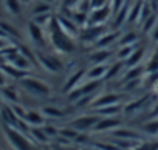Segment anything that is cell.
<instances>
[{
  "instance_id": "1",
  "label": "cell",
  "mask_w": 158,
  "mask_h": 150,
  "mask_svg": "<svg viewBox=\"0 0 158 150\" xmlns=\"http://www.w3.org/2000/svg\"><path fill=\"white\" fill-rule=\"evenodd\" d=\"M47 28H48V34H50V42L56 51L70 53L74 50V43H73L71 36L60 26L57 17H53L50 20V23L47 25Z\"/></svg>"
},
{
  "instance_id": "2",
  "label": "cell",
  "mask_w": 158,
  "mask_h": 150,
  "mask_svg": "<svg viewBox=\"0 0 158 150\" xmlns=\"http://www.w3.org/2000/svg\"><path fill=\"white\" fill-rule=\"evenodd\" d=\"M20 84L28 93H31L34 96H48L51 93V88L45 82L34 79V78H23L20 81Z\"/></svg>"
},
{
  "instance_id": "3",
  "label": "cell",
  "mask_w": 158,
  "mask_h": 150,
  "mask_svg": "<svg viewBox=\"0 0 158 150\" xmlns=\"http://www.w3.org/2000/svg\"><path fill=\"white\" fill-rule=\"evenodd\" d=\"M36 60L39 62V65L47 70L48 73H59L62 70V62L59 59H56L54 56H48V54H42V53H36Z\"/></svg>"
},
{
  "instance_id": "4",
  "label": "cell",
  "mask_w": 158,
  "mask_h": 150,
  "mask_svg": "<svg viewBox=\"0 0 158 150\" xmlns=\"http://www.w3.org/2000/svg\"><path fill=\"white\" fill-rule=\"evenodd\" d=\"M98 85H99V82L98 81H87V84H84V85H77V87H74L71 91H70V99H82L84 98V95H90L92 91H95L96 88H98Z\"/></svg>"
},
{
  "instance_id": "5",
  "label": "cell",
  "mask_w": 158,
  "mask_h": 150,
  "mask_svg": "<svg viewBox=\"0 0 158 150\" xmlns=\"http://www.w3.org/2000/svg\"><path fill=\"white\" fill-rule=\"evenodd\" d=\"M110 13H112L110 5H106V6H101V8H95L93 13H92L90 17H89V22H90L92 25H101L102 22H106V20L109 19Z\"/></svg>"
},
{
  "instance_id": "6",
  "label": "cell",
  "mask_w": 158,
  "mask_h": 150,
  "mask_svg": "<svg viewBox=\"0 0 158 150\" xmlns=\"http://www.w3.org/2000/svg\"><path fill=\"white\" fill-rule=\"evenodd\" d=\"M8 138L14 144V147H17L19 150H33V147L30 145V142L20 133H17L14 130H8Z\"/></svg>"
},
{
  "instance_id": "7",
  "label": "cell",
  "mask_w": 158,
  "mask_h": 150,
  "mask_svg": "<svg viewBox=\"0 0 158 150\" xmlns=\"http://www.w3.org/2000/svg\"><path fill=\"white\" fill-rule=\"evenodd\" d=\"M107 73H109V67L104 63H98V65H93L85 74H87L89 81H98V79L106 78Z\"/></svg>"
},
{
  "instance_id": "8",
  "label": "cell",
  "mask_w": 158,
  "mask_h": 150,
  "mask_svg": "<svg viewBox=\"0 0 158 150\" xmlns=\"http://www.w3.org/2000/svg\"><path fill=\"white\" fill-rule=\"evenodd\" d=\"M28 33H30V37L40 47H45V37H44V31H42V26L34 23V22H30L28 23Z\"/></svg>"
},
{
  "instance_id": "9",
  "label": "cell",
  "mask_w": 158,
  "mask_h": 150,
  "mask_svg": "<svg viewBox=\"0 0 158 150\" xmlns=\"http://www.w3.org/2000/svg\"><path fill=\"white\" fill-rule=\"evenodd\" d=\"M101 34H102V26H99V25H92V26H89V28H85V31H84V42L87 40V42H98L99 40V37H101Z\"/></svg>"
},
{
  "instance_id": "10",
  "label": "cell",
  "mask_w": 158,
  "mask_h": 150,
  "mask_svg": "<svg viewBox=\"0 0 158 150\" xmlns=\"http://www.w3.org/2000/svg\"><path fill=\"white\" fill-rule=\"evenodd\" d=\"M98 122V116H87V118H79L73 122V127L77 130H87L90 127H95Z\"/></svg>"
},
{
  "instance_id": "11",
  "label": "cell",
  "mask_w": 158,
  "mask_h": 150,
  "mask_svg": "<svg viewBox=\"0 0 158 150\" xmlns=\"http://www.w3.org/2000/svg\"><path fill=\"white\" fill-rule=\"evenodd\" d=\"M119 99H121L119 95H115V93H112V95H106V96H101L99 99H96L95 107L104 108V107H109V105H115Z\"/></svg>"
},
{
  "instance_id": "12",
  "label": "cell",
  "mask_w": 158,
  "mask_h": 150,
  "mask_svg": "<svg viewBox=\"0 0 158 150\" xmlns=\"http://www.w3.org/2000/svg\"><path fill=\"white\" fill-rule=\"evenodd\" d=\"M82 76H85V71H82V70H79L74 74H71L67 81V84H65V87H64V91H71L74 87H77V82L82 79Z\"/></svg>"
},
{
  "instance_id": "13",
  "label": "cell",
  "mask_w": 158,
  "mask_h": 150,
  "mask_svg": "<svg viewBox=\"0 0 158 150\" xmlns=\"http://www.w3.org/2000/svg\"><path fill=\"white\" fill-rule=\"evenodd\" d=\"M3 5L13 16H19L22 13V0H3Z\"/></svg>"
},
{
  "instance_id": "14",
  "label": "cell",
  "mask_w": 158,
  "mask_h": 150,
  "mask_svg": "<svg viewBox=\"0 0 158 150\" xmlns=\"http://www.w3.org/2000/svg\"><path fill=\"white\" fill-rule=\"evenodd\" d=\"M119 124L118 119H102V121H98L95 124V130L98 132H102V130H107V128H113Z\"/></svg>"
},
{
  "instance_id": "15",
  "label": "cell",
  "mask_w": 158,
  "mask_h": 150,
  "mask_svg": "<svg viewBox=\"0 0 158 150\" xmlns=\"http://www.w3.org/2000/svg\"><path fill=\"white\" fill-rule=\"evenodd\" d=\"M109 57H110V53H109L107 50H104V51H96V53H92L90 60H92L95 65H98V63H104Z\"/></svg>"
},
{
  "instance_id": "16",
  "label": "cell",
  "mask_w": 158,
  "mask_h": 150,
  "mask_svg": "<svg viewBox=\"0 0 158 150\" xmlns=\"http://www.w3.org/2000/svg\"><path fill=\"white\" fill-rule=\"evenodd\" d=\"M25 118L28 119L30 124H36V125H37V124H42V122H44V118H42L37 111H28V113L25 115Z\"/></svg>"
},
{
  "instance_id": "17",
  "label": "cell",
  "mask_w": 158,
  "mask_h": 150,
  "mask_svg": "<svg viewBox=\"0 0 158 150\" xmlns=\"http://www.w3.org/2000/svg\"><path fill=\"white\" fill-rule=\"evenodd\" d=\"M0 31H3L5 34H10V36H13V37H17V36H19L17 30H14L13 25L5 23V22H0Z\"/></svg>"
},
{
  "instance_id": "18",
  "label": "cell",
  "mask_w": 158,
  "mask_h": 150,
  "mask_svg": "<svg viewBox=\"0 0 158 150\" xmlns=\"http://www.w3.org/2000/svg\"><path fill=\"white\" fill-rule=\"evenodd\" d=\"M133 51H135V45H126V47H123V48L119 50L118 57H119V59H129V57L133 54Z\"/></svg>"
},
{
  "instance_id": "19",
  "label": "cell",
  "mask_w": 158,
  "mask_h": 150,
  "mask_svg": "<svg viewBox=\"0 0 158 150\" xmlns=\"http://www.w3.org/2000/svg\"><path fill=\"white\" fill-rule=\"evenodd\" d=\"M139 57H143V50L133 51V54H132V56L127 59V65H129V67H135V65H138Z\"/></svg>"
},
{
  "instance_id": "20",
  "label": "cell",
  "mask_w": 158,
  "mask_h": 150,
  "mask_svg": "<svg viewBox=\"0 0 158 150\" xmlns=\"http://www.w3.org/2000/svg\"><path fill=\"white\" fill-rule=\"evenodd\" d=\"M48 11H50V5H48L47 2H42V3H39V5L34 8L33 14H34V16H39V14H47Z\"/></svg>"
},
{
  "instance_id": "21",
  "label": "cell",
  "mask_w": 158,
  "mask_h": 150,
  "mask_svg": "<svg viewBox=\"0 0 158 150\" xmlns=\"http://www.w3.org/2000/svg\"><path fill=\"white\" fill-rule=\"evenodd\" d=\"M2 93L8 98V99H11V101H16L17 99V95H16V91H14V88H10V87H3L2 88Z\"/></svg>"
},
{
  "instance_id": "22",
  "label": "cell",
  "mask_w": 158,
  "mask_h": 150,
  "mask_svg": "<svg viewBox=\"0 0 158 150\" xmlns=\"http://www.w3.org/2000/svg\"><path fill=\"white\" fill-rule=\"evenodd\" d=\"M44 113H47L48 116H53V118H60V116H62V111L57 110V108H53V107L44 108Z\"/></svg>"
},
{
  "instance_id": "23",
  "label": "cell",
  "mask_w": 158,
  "mask_h": 150,
  "mask_svg": "<svg viewBox=\"0 0 158 150\" xmlns=\"http://www.w3.org/2000/svg\"><path fill=\"white\" fill-rule=\"evenodd\" d=\"M110 8H112V11H119L121 8H123V5H124V0H110Z\"/></svg>"
},
{
  "instance_id": "24",
  "label": "cell",
  "mask_w": 158,
  "mask_h": 150,
  "mask_svg": "<svg viewBox=\"0 0 158 150\" xmlns=\"http://www.w3.org/2000/svg\"><path fill=\"white\" fill-rule=\"evenodd\" d=\"M116 136H121V138H136L138 135L133 133V132H127V130H119V132H115Z\"/></svg>"
},
{
  "instance_id": "25",
  "label": "cell",
  "mask_w": 158,
  "mask_h": 150,
  "mask_svg": "<svg viewBox=\"0 0 158 150\" xmlns=\"http://www.w3.org/2000/svg\"><path fill=\"white\" fill-rule=\"evenodd\" d=\"M136 39V36L135 34H129V36H126L124 39H121V45L123 47H126V45H133V40Z\"/></svg>"
},
{
  "instance_id": "26",
  "label": "cell",
  "mask_w": 158,
  "mask_h": 150,
  "mask_svg": "<svg viewBox=\"0 0 158 150\" xmlns=\"http://www.w3.org/2000/svg\"><path fill=\"white\" fill-rule=\"evenodd\" d=\"M144 130H146V132H149V133H158V121L147 124V125L144 127Z\"/></svg>"
},
{
  "instance_id": "27",
  "label": "cell",
  "mask_w": 158,
  "mask_h": 150,
  "mask_svg": "<svg viewBox=\"0 0 158 150\" xmlns=\"http://www.w3.org/2000/svg\"><path fill=\"white\" fill-rule=\"evenodd\" d=\"M156 148H158V142H149V144L139 145L136 150H156Z\"/></svg>"
},
{
  "instance_id": "28",
  "label": "cell",
  "mask_w": 158,
  "mask_h": 150,
  "mask_svg": "<svg viewBox=\"0 0 158 150\" xmlns=\"http://www.w3.org/2000/svg\"><path fill=\"white\" fill-rule=\"evenodd\" d=\"M143 73V68H136V70H132L129 74H127V79H135V78H138L139 74Z\"/></svg>"
},
{
  "instance_id": "29",
  "label": "cell",
  "mask_w": 158,
  "mask_h": 150,
  "mask_svg": "<svg viewBox=\"0 0 158 150\" xmlns=\"http://www.w3.org/2000/svg\"><path fill=\"white\" fill-rule=\"evenodd\" d=\"M6 85V73L0 70V87H5Z\"/></svg>"
},
{
  "instance_id": "30",
  "label": "cell",
  "mask_w": 158,
  "mask_h": 150,
  "mask_svg": "<svg viewBox=\"0 0 158 150\" xmlns=\"http://www.w3.org/2000/svg\"><path fill=\"white\" fill-rule=\"evenodd\" d=\"M5 39H6V37H3V36L0 37V51H2V50H5V48L8 47V42H6Z\"/></svg>"
},
{
  "instance_id": "31",
  "label": "cell",
  "mask_w": 158,
  "mask_h": 150,
  "mask_svg": "<svg viewBox=\"0 0 158 150\" xmlns=\"http://www.w3.org/2000/svg\"><path fill=\"white\" fill-rule=\"evenodd\" d=\"M152 39H153L155 42H158V25L152 30Z\"/></svg>"
},
{
  "instance_id": "32",
  "label": "cell",
  "mask_w": 158,
  "mask_h": 150,
  "mask_svg": "<svg viewBox=\"0 0 158 150\" xmlns=\"http://www.w3.org/2000/svg\"><path fill=\"white\" fill-rule=\"evenodd\" d=\"M28 2H31V0H22V3H28Z\"/></svg>"
},
{
  "instance_id": "33",
  "label": "cell",
  "mask_w": 158,
  "mask_h": 150,
  "mask_svg": "<svg viewBox=\"0 0 158 150\" xmlns=\"http://www.w3.org/2000/svg\"><path fill=\"white\" fill-rule=\"evenodd\" d=\"M44 2H48L50 3V2H53V0H44Z\"/></svg>"
},
{
  "instance_id": "34",
  "label": "cell",
  "mask_w": 158,
  "mask_h": 150,
  "mask_svg": "<svg viewBox=\"0 0 158 150\" xmlns=\"http://www.w3.org/2000/svg\"><path fill=\"white\" fill-rule=\"evenodd\" d=\"M0 107H2V101H0Z\"/></svg>"
}]
</instances>
